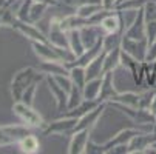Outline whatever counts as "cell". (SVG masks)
<instances>
[{
  "label": "cell",
  "mask_w": 156,
  "mask_h": 154,
  "mask_svg": "<svg viewBox=\"0 0 156 154\" xmlns=\"http://www.w3.org/2000/svg\"><path fill=\"white\" fill-rule=\"evenodd\" d=\"M48 42L56 48H70L68 43V31H65L60 26L59 17H54L51 20V26H50V33H48Z\"/></svg>",
  "instance_id": "cell-9"
},
{
  "label": "cell",
  "mask_w": 156,
  "mask_h": 154,
  "mask_svg": "<svg viewBox=\"0 0 156 154\" xmlns=\"http://www.w3.org/2000/svg\"><path fill=\"white\" fill-rule=\"evenodd\" d=\"M150 111H151V114H153V116H154V119H156V94H154L153 102H151V105H150Z\"/></svg>",
  "instance_id": "cell-38"
},
{
  "label": "cell",
  "mask_w": 156,
  "mask_h": 154,
  "mask_svg": "<svg viewBox=\"0 0 156 154\" xmlns=\"http://www.w3.org/2000/svg\"><path fill=\"white\" fill-rule=\"evenodd\" d=\"M53 77L57 80V83L63 88V90H65L66 93H70L71 86H73V80H71V77H70V76H53Z\"/></svg>",
  "instance_id": "cell-34"
},
{
  "label": "cell",
  "mask_w": 156,
  "mask_h": 154,
  "mask_svg": "<svg viewBox=\"0 0 156 154\" xmlns=\"http://www.w3.org/2000/svg\"><path fill=\"white\" fill-rule=\"evenodd\" d=\"M144 11V17H145V22L148 20H156V0H150L147 2L142 8Z\"/></svg>",
  "instance_id": "cell-31"
},
{
  "label": "cell",
  "mask_w": 156,
  "mask_h": 154,
  "mask_svg": "<svg viewBox=\"0 0 156 154\" xmlns=\"http://www.w3.org/2000/svg\"><path fill=\"white\" fill-rule=\"evenodd\" d=\"M147 88L156 90V62L148 65V76H147Z\"/></svg>",
  "instance_id": "cell-33"
},
{
  "label": "cell",
  "mask_w": 156,
  "mask_h": 154,
  "mask_svg": "<svg viewBox=\"0 0 156 154\" xmlns=\"http://www.w3.org/2000/svg\"><path fill=\"white\" fill-rule=\"evenodd\" d=\"M31 43L36 56L42 62H63L50 42H31Z\"/></svg>",
  "instance_id": "cell-11"
},
{
  "label": "cell",
  "mask_w": 156,
  "mask_h": 154,
  "mask_svg": "<svg viewBox=\"0 0 156 154\" xmlns=\"http://www.w3.org/2000/svg\"><path fill=\"white\" fill-rule=\"evenodd\" d=\"M80 31V36H82V42L85 48H91L94 45L104 39V33L101 29L99 25H93V23H88V25H83L82 28H79Z\"/></svg>",
  "instance_id": "cell-12"
},
{
  "label": "cell",
  "mask_w": 156,
  "mask_h": 154,
  "mask_svg": "<svg viewBox=\"0 0 156 154\" xmlns=\"http://www.w3.org/2000/svg\"><path fill=\"white\" fill-rule=\"evenodd\" d=\"M145 62H148V63L156 62V42H153L151 45H148L147 56H145Z\"/></svg>",
  "instance_id": "cell-35"
},
{
  "label": "cell",
  "mask_w": 156,
  "mask_h": 154,
  "mask_svg": "<svg viewBox=\"0 0 156 154\" xmlns=\"http://www.w3.org/2000/svg\"><path fill=\"white\" fill-rule=\"evenodd\" d=\"M45 80H47V85H48V90L56 102V106H57V111L59 113H63L66 111L68 108V93H66L63 88L57 83V80L53 77V76H45Z\"/></svg>",
  "instance_id": "cell-6"
},
{
  "label": "cell",
  "mask_w": 156,
  "mask_h": 154,
  "mask_svg": "<svg viewBox=\"0 0 156 154\" xmlns=\"http://www.w3.org/2000/svg\"><path fill=\"white\" fill-rule=\"evenodd\" d=\"M91 139V129H77L73 131L68 143V154H85L88 140Z\"/></svg>",
  "instance_id": "cell-8"
},
{
  "label": "cell",
  "mask_w": 156,
  "mask_h": 154,
  "mask_svg": "<svg viewBox=\"0 0 156 154\" xmlns=\"http://www.w3.org/2000/svg\"><path fill=\"white\" fill-rule=\"evenodd\" d=\"M139 131H142L141 128H124L121 131H118V133L113 136V137H110L104 146H105V154L110 148H113V146H118V145H128V142L135 137ZM145 131V129H144Z\"/></svg>",
  "instance_id": "cell-13"
},
{
  "label": "cell",
  "mask_w": 156,
  "mask_h": 154,
  "mask_svg": "<svg viewBox=\"0 0 156 154\" xmlns=\"http://www.w3.org/2000/svg\"><path fill=\"white\" fill-rule=\"evenodd\" d=\"M115 73L116 71H108L104 73L102 76V86H101V96H99V102H110L118 96V88L115 85Z\"/></svg>",
  "instance_id": "cell-10"
},
{
  "label": "cell",
  "mask_w": 156,
  "mask_h": 154,
  "mask_svg": "<svg viewBox=\"0 0 156 154\" xmlns=\"http://www.w3.org/2000/svg\"><path fill=\"white\" fill-rule=\"evenodd\" d=\"M154 131H156V128H154Z\"/></svg>",
  "instance_id": "cell-39"
},
{
  "label": "cell",
  "mask_w": 156,
  "mask_h": 154,
  "mask_svg": "<svg viewBox=\"0 0 156 154\" xmlns=\"http://www.w3.org/2000/svg\"><path fill=\"white\" fill-rule=\"evenodd\" d=\"M14 114L23 122L25 125L28 126H33V128H43L45 126V122H43L42 116L33 108V105H28L22 100H17L14 103V108H12Z\"/></svg>",
  "instance_id": "cell-2"
},
{
  "label": "cell",
  "mask_w": 156,
  "mask_h": 154,
  "mask_svg": "<svg viewBox=\"0 0 156 154\" xmlns=\"http://www.w3.org/2000/svg\"><path fill=\"white\" fill-rule=\"evenodd\" d=\"M122 37H124V33L119 31V33H113V34H105L104 39H102V48L105 53L115 50V48H119L121 43H122Z\"/></svg>",
  "instance_id": "cell-25"
},
{
  "label": "cell",
  "mask_w": 156,
  "mask_h": 154,
  "mask_svg": "<svg viewBox=\"0 0 156 154\" xmlns=\"http://www.w3.org/2000/svg\"><path fill=\"white\" fill-rule=\"evenodd\" d=\"M19 146H20L22 151L27 152V154H34V152L40 151V142H39V139L34 134H28L23 139H20L19 140Z\"/></svg>",
  "instance_id": "cell-23"
},
{
  "label": "cell",
  "mask_w": 156,
  "mask_h": 154,
  "mask_svg": "<svg viewBox=\"0 0 156 154\" xmlns=\"http://www.w3.org/2000/svg\"><path fill=\"white\" fill-rule=\"evenodd\" d=\"M14 26L23 34L25 37H28L31 42H48V37L43 34L37 26H34V23L31 22H27V20H16L14 22Z\"/></svg>",
  "instance_id": "cell-14"
},
{
  "label": "cell",
  "mask_w": 156,
  "mask_h": 154,
  "mask_svg": "<svg viewBox=\"0 0 156 154\" xmlns=\"http://www.w3.org/2000/svg\"><path fill=\"white\" fill-rule=\"evenodd\" d=\"M121 48H122V51H125L131 57H135L141 62H145V56H147V50H148V43L145 39L138 40V39H128L124 36Z\"/></svg>",
  "instance_id": "cell-5"
},
{
  "label": "cell",
  "mask_w": 156,
  "mask_h": 154,
  "mask_svg": "<svg viewBox=\"0 0 156 154\" xmlns=\"http://www.w3.org/2000/svg\"><path fill=\"white\" fill-rule=\"evenodd\" d=\"M104 59H105V51H102L96 59H93L90 63L85 67V73H87V80L91 79H98L104 76Z\"/></svg>",
  "instance_id": "cell-18"
},
{
  "label": "cell",
  "mask_w": 156,
  "mask_h": 154,
  "mask_svg": "<svg viewBox=\"0 0 156 154\" xmlns=\"http://www.w3.org/2000/svg\"><path fill=\"white\" fill-rule=\"evenodd\" d=\"M121 54H122V48H115L108 53H105V59H104V71H118V68H121Z\"/></svg>",
  "instance_id": "cell-20"
},
{
  "label": "cell",
  "mask_w": 156,
  "mask_h": 154,
  "mask_svg": "<svg viewBox=\"0 0 156 154\" xmlns=\"http://www.w3.org/2000/svg\"><path fill=\"white\" fill-rule=\"evenodd\" d=\"M77 119L76 117H65L59 116L56 120L45 123L43 126V134L45 136H71L76 128Z\"/></svg>",
  "instance_id": "cell-3"
},
{
  "label": "cell",
  "mask_w": 156,
  "mask_h": 154,
  "mask_svg": "<svg viewBox=\"0 0 156 154\" xmlns=\"http://www.w3.org/2000/svg\"><path fill=\"white\" fill-rule=\"evenodd\" d=\"M39 79H45V74H39L34 68L28 67V68H23L22 71H19L14 79H12V83H11V93H12V97L17 100H22V96H23V93L27 91V88L39 80Z\"/></svg>",
  "instance_id": "cell-1"
},
{
  "label": "cell",
  "mask_w": 156,
  "mask_h": 154,
  "mask_svg": "<svg viewBox=\"0 0 156 154\" xmlns=\"http://www.w3.org/2000/svg\"><path fill=\"white\" fill-rule=\"evenodd\" d=\"M101 86H102V77L87 80L85 86L82 88L83 100H99V96H101Z\"/></svg>",
  "instance_id": "cell-19"
},
{
  "label": "cell",
  "mask_w": 156,
  "mask_h": 154,
  "mask_svg": "<svg viewBox=\"0 0 156 154\" xmlns=\"http://www.w3.org/2000/svg\"><path fill=\"white\" fill-rule=\"evenodd\" d=\"M150 0H119L115 9H141Z\"/></svg>",
  "instance_id": "cell-29"
},
{
  "label": "cell",
  "mask_w": 156,
  "mask_h": 154,
  "mask_svg": "<svg viewBox=\"0 0 156 154\" xmlns=\"http://www.w3.org/2000/svg\"><path fill=\"white\" fill-rule=\"evenodd\" d=\"M118 2H119V0H101L102 8H105V9H115Z\"/></svg>",
  "instance_id": "cell-36"
},
{
  "label": "cell",
  "mask_w": 156,
  "mask_h": 154,
  "mask_svg": "<svg viewBox=\"0 0 156 154\" xmlns=\"http://www.w3.org/2000/svg\"><path fill=\"white\" fill-rule=\"evenodd\" d=\"M83 102V93H82V88H79L77 85L73 83L71 90L68 93V108L66 109H71V108H76L77 105H80Z\"/></svg>",
  "instance_id": "cell-28"
},
{
  "label": "cell",
  "mask_w": 156,
  "mask_h": 154,
  "mask_svg": "<svg viewBox=\"0 0 156 154\" xmlns=\"http://www.w3.org/2000/svg\"><path fill=\"white\" fill-rule=\"evenodd\" d=\"M156 140V131H139L128 142V154H145L147 148Z\"/></svg>",
  "instance_id": "cell-4"
},
{
  "label": "cell",
  "mask_w": 156,
  "mask_h": 154,
  "mask_svg": "<svg viewBox=\"0 0 156 154\" xmlns=\"http://www.w3.org/2000/svg\"><path fill=\"white\" fill-rule=\"evenodd\" d=\"M68 43H70V50L73 51V54L76 57H79L87 48L82 42V36H80V31L79 28L77 29H70L68 31Z\"/></svg>",
  "instance_id": "cell-22"
},
{
  "label": "cell",
  "mask_w": 156,
  "mask_h": 154,
  "mask_svg": "<svg viewBox=\"0 0 156 154\" xmlns=\"http://www.w3.org/2000/svg\"><path fill=\"white\" fill-rule=\"evenodd\" d=\"M107 106H108L107 102H101L96 108L91 109V111H88L87 114H83L82 117H79L74 131H77V129H93L98 125L99 119L102 117V114H104V111L107 109Z\"/></svg>",
  "instance_id": "cell-7"
},
{
  "label": "cell",
  "mask_w": 156,
  "mask_h": 154,
  "mask_svg": "<svg viewBox=\"0 0 156 154\" xmlns=\"http://www.w3.org/2000/svg\"><path fill=\"white\" fill-rule=\"evenodd\" d=\"M48 8H50V5L43 3V2H37V0H34V2L31 3V6H30L28 22H31V23H36V22H39L43 15H45V12H47Z\"/></svg>",
  "instance_id": "cell-24"
},
{
  "label": "cell",
  "mask_w": 156,
  "mask_h": 154,
  "mask_svg": "<svg viewBox=\"0 0 156 154\" xmlns=\"http://www.w3.org/2000/svg\"><path fill=\"white\" fill-rule=\"evenodd\" d=\"M70 77L73 80L74 85H77L79 88H83L87 83V73H85V67H79V65H74V67H70Z\"/></svg>",
  "instance_id": "cell-27"
},
{
  "label": "cell",
  "mask_w": 156,
  "mask_h": 154,
  "mask_svg": "<svg viewBox=\"0 0 156 154\" xmlns=\"http://www.w3.org/2000/svg\"><path fill=\"white\" fill-rule=\"evenodd\" d=\"M39 70L45 76H70L68 65L63 62H42Z\"/></svg>",
  "instance_id": "cell-17"
},
{
  "label": "cell",
  "mask_w": 156,
  "mask_h": 154,
  "mask_svg": "<svg viewBox=\"0 0 156 154\" xmlns=\"http://www.w3.org/2000/svg\"><path fill=\"white\" fill-rule=\"evenodd\" d=\"M145 154H156V140L147 148V151H145Z\"/></svg>",
  "instance_id": "cell-37"
},
{
  "label": "cell",
  "mask_w": 156,
  "mask_h": 154,
  "mask_svg": "<svg viewBox=\"0 0 156 154\" xmlns=\"http://www.w3.org/2000/svg\"><path fill=\"white\" fill-rule=\"evenodd\" d=\"M102 5L101 3H83V5H79L76 8V14L85 20H90L94 14H98L99 11H102Z\"/></svg>",
  "instance_id": "cell-26"
},
{
  "label": "cell",
  "mask_w": 156,
  "mask_h": 154,
  "mask_svg": "<svg viewBox=\"0 0 156 154\" xmlns=\"http://www.w3.org/2000/svg\"><path fill=\"white\" fill-rule=\"evenodd\" d=\"M85 154H105V146L104 143H96L94 140H88V145H87V149H85Z\"/></svg>",
  "instance_id": "cell-32"
},
{
  "label": "cell",
  "mask_w": 156,
  "mask_h": 154,
  "mask_svg": "<svg viewBox=\"0 0 156 154\" xmlns=\"http://www.w3.org/2000/svg\"><path fill=\"white\" fill-rule=\"evenodd\" d=\"M145 39H147L148 45L156 42V20L145 22Z\"/></svg>",
  "instance_id": "cell-30"
},
{
  "label": "cell",
  "mask_w": 156,
  "mask_h": 154,
  "mask_svg": "<svg viewBox=\"0 0 156 154\" xmlns=\"http://www.w3.org/2000/svg\"><path fill=\"white\" fill-rule=\"evenodd\" d=\"M99 26L105 34H113V33H119L122 31V23H121V17H119V11L118 9H111L108 14H105L102 17V20L99 22ZM124 33V31H122Z\"/></svg>",
  "instance_id": "cell-15"
},
{
  "label": "cell",
  "mask_w": 156,
  "mask_h": 154,
  "mask_svg": "<svg viewBox=\"0 0 156 154\" xmlns=\"http://www.w3.org/2000/svg\"><path fill=\"white\" fill-rule=\"evenodd\" d=\"M124 36L128 37V39H138V40L145 39V17H144L142 8L139 9L138 17L135 19V22H133V23L125 29ZM145 40H147V39H145Z\"/></svg>",
  "instance_id": "cell-16"
},
{
  "label": "cell",
  "mask_w": 156,
  "mask_h": 154,
  "mask_svg": "<svg viewBox=\"0 0 156 154\" xmlns=\"http://www.w3.org/2000/svg\"><path fill=\"white\" fill-rule=\"evenodd\" d=\"M110 102H118V103H124V105H128V106H133V108H139L141 91L139 93H135V91H119L118 96L113 100H110Z\"/></svg>",
  "instance_id": "cell-21"
}]
</instances>
